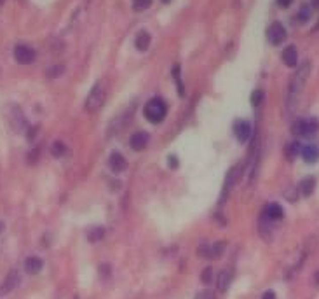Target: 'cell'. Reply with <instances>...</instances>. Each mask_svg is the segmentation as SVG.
Returning a JSON list of instances; mask_svg holds the SVG:
<instances>
[{
	"label": "cell",
	"instance_id": "4316f807",
	"mask_svg": "<svg viewBox=\"0 0 319 299\" xmlns=\"http://www.w3.org/2000/svg\"><path fill=\"white\" fill-rule=\"evenodd\" d=\"M63 70H65V67H54V69H51L47 74L51 75V77H58V75L63 74Z\"/></svg>",
	"mask_w": 319,
	"mask_h": 299
},
{
	"label": "cell",
	"instance_id": "9c48e42d",
	"mask_svg": "<svg viewBox=\"0 0 319 299\" xmlns=\"http://www.w3.org/2000/svg\"><path fill=\"white\" fill-rule=\"evenodd\" d=\"M149 133L147 131H136L135 135L131 137V140H129V143H131V147L135 151H143L147 145H149Z\"/></svg>",
	"mask_w": 319,
	"mask_h": 299
},
{
	"label": "cell",
	"instance_id": "7a4b0ae2",
	"mask_svg": "<svg viewBox=\"0 0 319 299\" xmlns=\"http://www.w3.org/2000/svg\"><path fill=\"white\" fill-rule=\"evenodd\" d=\"M106 94H108V84H106L105 79H100V81L93 86V89L89 91V94H87L84 109L87 112H96L100 107H103Z\"/></svg>",
	"mask_w": 319,
	"mask_h": 299
},
{
	"label": "cell",
	"instance_id": "ffe728a7",
	"mask_svg": "<svg viewBox=\"0 0 319 299\" xmlns=\"http://www.w3.org/2000/svg\"><path fill=\"white\" fill-rule=\"evenodd\" d=\"M51 153H52V156L54 158H61L67 154V147H65V143L63 142H54L52 143V147H51Z\"/></svg>",
	"mask_w": 319,
	"mask_h": 299
},
{
	"label": "cell",
	"instance_id": "603a6c76",
	"mask_svg": "<svg viewBox=\"0 0 319 299\" xmlns=\"http://www.w3.org/2000/svg\"><path fill=\"white\" fill-rule=\"evenodd\" d=\"M264 98H265V93L262 91V89H257V91L251 94V105L253 107H258V105L264 102Z\"/></svg>",
	"mask_w": 319,
	"mask_h": 299
},
{
	"label": "cell",
	"instance_id": "ac0fdd59",
	"mask_svg": "<svg viewBox=\"0 0 319 299\" xmlns=\"http://www.w3.org/2000/svg\"><path fill=\"white\" fill-rule=\"evenodd\" d=\"M316 189V179L314 177H307L300 182V191H302L303 196H310Z\"/></svg>",
	"mask_w": 319,
	"mask_h": 299
},
{
	"label": "cell",
	"instance_id": "5bb4252c",
	"mask_svg": "<svg viewBox=\"0 0 319 299\" xmlns=\"http://www.w3.org/2000/svg\"><path fill=\"white\" fill-rule=\"evenodd\" d=\"M42 259H39V257H28L25 263V270L28 275H37L40 273V270H42Z\"/></svg>",
	"mask_w": 319,
	"mask_h": 299
},
{
	"label": "cell",
	"instance_id": "d4e9b609",
	"mask_svg": "<svg viewBox=\"0 0 319 299\" xmlns=\"http://www.w3.org/2000/svg\"><path fill=\"white\" fill-rule=\"evenodd\" d=\"M201 280H203V283H210L211 280H213V270L211 268H206V270L203 271V275H201Z\"/></svg>",
	"mask_w": 319,
	"mask_h": 299
},
{
	"label": "cell",
	"instance_id": "f546056e",
	"mask_svg": "<svg viewBox=\"0 0 319 299\" xmlns=\"http://www.w3.org/2000/svg\"><path fill=\"white\" fill-rule=\"evenodd\" d=\"M291 2H293V0H277V4H279L281 7H290Z\"/></svg>",
	"mask_w": 319,
	"mask_h": 299
},
{
	"label": "cell",
	"instance_id": "7402d4cb",
	"mask_svg": "<svg viewBox=\"0 0 319 299\" xmlns=\"http://www.w3.org/2000/svg\"><path fill=\"white\" fill-rule=\"evenodd\" d=\"M103 234H105V229L103 228H93V229L87 231V238H89L91 241L101 240V238H103Z\"/></svg>",
	"mask_w": 319,
	"mask_h": 299
},
{
	"label": "cell",
	"instance_id": "d6986e66",
	"mask_svg": "<svg viewBox=\"0 0 319 299\" xmlns=\"http://www.w3.org/2000/svg\"><path fill=\"white\" fill-rule=\"evenodd\" d=\"M230 280H232V273H230V271H222V273L218 275V282H216V285H218L220 292H225V290L229 289Z\"/></svg>",
	"mask_w": 319,
	"mask_h": 299
},
{
	"label": "cell",
	"instance_id": "5b68a950",
	"mask_svg": "<svg viewBox=\"0 0 319 299\" xmlns=\"http://www.w3.org/2000/svg\"><path fill=\"white\" fill-rule=\"evenodd\" d=\"M317 131V123L314 119H298L293 124V133L297 137H310Z\"/></svg>",
	"mask_w": 319,
	"mask_h": 299
},
{
	"label": "cell",
	"instance_id": "3957f363",
	"mask_svg": "<svg viewBox=\"0 0 319 299\" xmlns=\"http://www.w3.org/2000/svg\"><path fill=\"white\" fill-rule=\"evenodd\" d=\"M166 112H168V107H166L164 102H162L161 98H152L149 104L145 105V111H143V114H145V117L150 121V123L159 124V123H162V121H164Z\"/></svg>",
	"mask_w": 319,
	"mask_h": 299
},
{
	"label": "cell",
	"instance_id": "e0dca14e",
	"mask_svg": "<svg viewBox=\"0 0 319 299\" xmlns=\"http://www.w3.org/2000/svg\"><path fill=\"white\" fill-rule=\"evenodd\" d=\"M135 46L138 51H147L150 46V33L149 32H140L138 35H136Z\"/></svg>",
	"mask_w": 319,
	"mask_h": 299
},
{
	"label": "cell",
	"instance_id": "8992f818",
	"mask_svg": "<svg viewBox=\"0 0 319 299\" xmlns=\"http://www.w3.org/2000/svg\"><path fill=\"white\" fill-rule=\"evenodd\" d=\"M267 39L272 46H279V44H283L284 40H286V30H284V26L281 25L279 21H274V23L269 26Z\"/></svg>",
	"mask_w": 319,
	"mask_h": 299
},
{
	"label": "cell",
	"instance_id": "f1b7e54d",
	"mask_svg": "<svg viewBox=\"0 0 319 299\" xmlns=\"http://www.w3.org/2000/svg\"><path fill=\"white\" fill-rule=\"evenodd\" d=\"M262 299H277V297H276V294L272 292V290H267V292L262 296Z\"/></svg>",
	"mask_w": 319,
	"mask_h": 299
},
{
	"label": "cell",
	"instance_id": "4fadbf2b",
	"mask_svg": "<svg viewBox=\"0 0 319 299\" xmlns=\"http://www.w3.org/2000/svg\"><path fill=\"white\" fill-rule=\"evenodd\" d=\"M108 163H110V168H112L113 172H124V170L127 168L126 158H124L120 153H112V156H110Z\"/></svg>",
	"mask_w": 319,
	"mask_h": 299
},
{
	"label": "cell",
	"instance_id": "44dd1931",
	"mask_svg": "<svg viewBox=\"0 0 319 299\" xmlns=\"http://www.w3.org/2000/svg\"><path fill=\"white\" fill-rule=\"evenodd\" d=\"M150 6H152V0H133V9H135L136 13H143V11H147Z\"/></svg>",
	"mask_w": 319,
	"mask_h": 299
},
{
	"label": "cell",
	"instance_id": "83f0119b",
	"mask_svg": "<svg viewBox=\"0 0 319 299\" xmlns=\"http://www.w3.org/2000/svg\"><path fill=\"white\" fill-rule=\"evenodd\" d=\"M196 299H215V296H213L210 290H204V292H199V294H197Z\"/></svg>",
	"mask_w": 319,
	"mask_h": 299
},
{
	"label": "cell",
	"instance_id": "484cf974",
	"mask_svg": "<svg viewBox=\"0 0 319 299\" xmlns=\"http://www.w3.org/2000/svg\"><path fill=\"white\" fill-rule=\"evenodd\" d=\"M173 74H174V79H176V84H178V93L183 94V86H181V81H180V69H178V67H174Z\"/></svg>",
	"mask_w": 319,
	"mask_h": 299
},
{
	"label": "cell",
	"instance_id": "4dcf8cb0",
	"mask_svg": "<svg viewBox=\"0 0 319 299\" xmlns=\"http://www.w3.org/2000/svg\"><path fill=\"white\" fill-rule=\"evenodd\" d=\"M312 6L314 7H319V0H312Z\"/></svg>",
	"mask_w": 319,
	"mask_h": 299
},
{
	"label": "cell",
	"instance_id": "8fae6325",
	"mask_svg": "<svg viewBox=\"0 0 319 299\" xmlns=\"http://www.w3.org/2000/svg\"><path fill=\"white\" fill-rule=\"evenodd\" d=\"M264 217L269 219V221H279V219L284 217V210L281 205H277V203H271V205L265 207V212H264Z\"/></svg>",
	"mask_w": 319,
	"mask_h": 299
},
{
	"label": "cell",
	"instance_id": "7c38bea8",
	"mask_svg": "<svg viewBox=\"0 0 319 299\" xmlns=\"http://www.w3.org/2000/svg\"><path fill=\"white\" fill-rule=\"evenodd\" d=\"M283 62L286 67H290V69H293V67H297L298 63V51L295 46H288L286 49L283 51Z\"/></svg>",
	"mask_w": 319,
	"mask_h": 299
},
{
	"label": "cell",
	"instance_id": "836d02e7",
	"mask_svg": "<svg viewBox=\"0 0 319 299\" xmlns=\"http://www.w3.org/2000/svg\"><path fill=\"white\" fill-rule=\"evenodd\" d=\"M162 2H164V4H168V2H169V0H162Z\"/></svg>",
	"mask_w": 319,
	"mask_h": 299
},
{
	"label": "cell",
	"instance_id": "cb8c5ba5",
	"mask_svg": "<svg viewBox=\"0 0 319 299\" xmlns=\"http://www.w3.org/2000/svg\"><path fill=\"white\" fill-rule=\"evenodd\" d=\"M310 18V11L307 9V7H302V11L298 13V16H297V20H298V23H305L307 20Z\"/></svg>",
	"mask_w": 319,
	"mask_h": 299
},
{
	"label": "cell",
	"instance_id": "277c9868",
	"mask_svg": "<svg viewBox=\"0 0 319 299\" xmlns=\"http://www.w3.org/2000/svg\"><path fill=\"white\" fill-rule=\"evenodd\" d=\"M14 60H16L20 65H32L37 60V53L33 47L26 46V44H18L14 47Z\"/></svg>",
	"mask_w": 319,
	"mask_h": 299
},
{
	"label": "cell",
	"instance_id": "30bf717a",
	"mask_svg": "<svg viewBox=\"0 0 319 299\" xmlns=\"http://www.w3.org/2000/svg\"><path fill=\"white\" fill-rule=\"evenodd\" d=\"M234 131L239 142H246L249 138V135H251V126H249L248 121H239V123H235Z\"/></svg>",
	"mask_w": 319,
	"mask_h": 299
},
{
	"label": "cell",
	"instance_id": "ba28073f",
	"mask_svg": "<svg viewBox=\"0 0 319 299\" xmlns=\"http://www.w3.org/2000/svg\"><path fill=\"white\" fill-rule=\"evenodd\" d=\"M223 248H225V243H213V245H204V247L199 248V254L206 259H218L223 254Z\"/></svg>",
	"mask_w": 319,
	"mask_h": 299
},
{
	"label": "cell",
	"instance_id": "d6a6232c",
	"mask_svg": "<svg viewBox=\"0 0 319 299\" xmlns=\"http://www.w3.org/2000/svg\"><path fill=\"white\" fill-rule=\"evenodd\" d=\"M2 231H4V224L0 222V233H2Z\"/></svg>",
	"mask_w": 319,
	"mask_h": 299
},
{
	"label": "cell",
	"instance_id": "52a82bcc",
	"mask_svg": "<svg viewBox=\"0 0 319 299\" xmlns=\"http://www.w3.org/2000/svg\"><path fill=\"white\" fill-rule=\"evenodd\" d=\"M21 282V275L18 270H11L9 275L6 276V280H4V283L0 285V296H6V294L13 292L14 289H16L18 285H20Z\"/></svg>",
	"mask_w": 319,
	"mask_h": 299
},
{
	"label": "cell",
	"instance_id": "9a60e30c",
	"mask_svg": "<svg viewBox=\"0 0 319 299\" xmlns=\"http://www.w3.org/2000/svg\"><path fill=\"white\" fill-rule=\"evenodd\" d=\"M302 158L307 163H316L319 160V149L316 145H305L302 149Z\"/></svg>",
	"mask_w": 319,
	"mask_h": 299
},
{
	"label": "cell",
	"instance_id": "1f68e13d",
	"mask_svg": "<svg viewBox=\"0 0 319 299\" xmlns=\"http://www.w3.org/2000/svg\"><path fill=\"white\" fill-rule=\"evenodd\" d=\"M314 280H316V283H317V285H319V271H317V273H316V276H314Z\"/></svg>",
	"mask_w": 319,
	"mask_h": 299
},
{
	"label": "cell",
	"instance_id": "2e32d148",
	"mask_svg": "<svg viewBox=\"0 0 319 299\" xmlns=\"http://www.w3.org/2000/svg\"><path fill=\"white\" fill-rule=\"evenodd\" d=\"M241 173H242V166H241V165L232 166V168H230V172H229V175H227V179H225V187H227V189L232 187V185L239 180Z\"/></svg>",
	"mask_w": 319,
	"mask_h": 299
},
{
	"label": "cell",
	"instance_id": "6da1fadb",
	"mask_svg": "<svg viewBox=\"0 0 319 299\" xmlns=\"http://www.w3.org/2000/svg\"><path fill=\"white\" fill-rule=\"evenodd\" d=\"M310 74V63L309 62H303L302 65L298 67L295 75L291 77L290 81V88H288V98H286V109L288 112H291L295 109V105L298 104L300 100V94H302L303 88H305V82L307 77Z\"/></svg>",
	"mask_w": 319,
	"mask_h": 299
}]
</instances>
